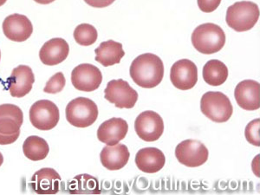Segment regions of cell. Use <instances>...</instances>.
Segmentation results:
<instances>
[{
    "label": "cell",
    "mask_w": 260,
    "mask_h": 195,
    "mask_svg": "<svg viewBox=\"0 0 260 195\" xmlns=\"http://www.w3.org/2000/svg\"><path fill=\"white\" fill-rule=\"evenodd\" d=\"M137 136L145 142H155L164 132V121L161 116L154 111L141 113L135 121Z\"/></svg>",
    "instance_id": "cell-9"
},
{
    "label": "cell",
    "mask_w": 260,
    "mask_h": 195,
    "mask_svg": "<svg viewBox=\"0 0 260 195\" xmlns=\"http://www.w3.org/2000/svg\"><path fill=\"white\" fill-rule=\"evenodd\" d=\"M195 50L205 55L217 53L225 44V34L222 28L213 23L201 24L192 34Z\"/></svg>",
    "instance_id": "cell-2"
},
{
    "label": "cell",
    "mask_w": 260,
    "mask_h": 195,
    "mask_svg": "<svg viewBox=\"0 0 260 195\" xmlns=\"http://www.w3.org/2000/svg\"><path fill=\"white\" fill-rule=\"evenodd\" d=\"M35 83L32 70L27 65H19L7 78V87L13 98H24L30 93Z\"/></svg>",
    "instance_id": "cell-12"
},
{
    "label": "cell",
    "mask_w": 260,
    "mask_h": 195,
    "mask_svg": "<svg viewBox=\"0 0 260 195\" xmlns=\"http://www.w3.org/2000/svg\"><path fill=\"white\" fill-rule=\"evenodd\" d=\"M197 3L202 12L210 13L219 7L221 0H197Z\"/></svg>",
    "instance_id": "cell-28"
},
{
    "label": "cell",
    "mask_w": 260,
    "mask_h": 195,
    "mask_svg": "<svg viewBox=\"0 0 260 195\" xmlns=\"http://www.w3.org/2000/svg\"><path fill=\"white\" fill-rule=\"evenodd\" d=\"M260 119H255L251 122H249L245 130V136L246 141L253 146L259 147Z\"/></svg>",
    "instance_id": "cell-26"
},
{
    "label": "cell",
    "mask_w": 260,
    "mask_h": 195,
    "mask_svg": "<svg viewBox=\"0 0 260 195\" xmlns=\"http://www.w3.org/2000/svg\"><path fill=\"white\" fill-rule=\"evenodd\" d=\"M228 77V66L219 60H210L203 67V79L209 85H222Z\"/></svg>",
    "instance_id": "cell-22"
},
{
    "label": "cell",
    "mask_w": 260,
    "mask_h": 195,
    "mask_svg": "<svg viewBox=\"0 0 260 195\" xmlns=\"http://www.w3.org/2000/svg\"><path fill=\"white\" fill-rule=\"evenodd\" d=\"M104 98L119 109H132L138 100V93L123 80H111L104 90Z\"/></svg>",
    "instance_id": "cell-8"
},
{
    "label": "cell",
    "mask_w": 260,
    "mask_h": 195,
    "mask_svg": "<svg viewBox=\"0 0 260 195\" xmlns=\"http://www.w3.org/2000/svg\"><path fill=\"white\" fill-rule=\"evenodd\" d=\"M170 79L175 88L188 90L198 82V69L191 60L181 59L172 66Z\"/></svg>",
    "instance_id": "cell-11"
},
{
    "label": "cell",
    "mask_w": 260,
    "mask_h": 195,
    "mask_svg": "<svg viewBox=\"0 0 260 195\" xmlns=\"http://www.w3.org/2000/svg\"><path fill=\"white\" fill-rule=\"evenodd\" d=\"M209 152L207 147L197 140H186L175 148V157L179 162L188 168H197L207 162Z\"/></svg>",
    "instance_id": "cell-7"
},
{
    "label": "cell",
    "mask_w": 260,
    "mask_h": 195,
    "mask_svg": "<svg viewBox=\"0 0 260 195\" xmlns=\"http://www.w3.org/2000/svg\"><path fill=\"white\" fill-rule=\"evenodd\" d=\"M127 131V121L124 119L114 117L100 125L98 130V138L107 145H116L121 140L124 139Z\"/></svg>",
    "instance_id": "cell-16"
},
{
    "label": "cell",
    "mask_w": 260,
    "mask_h": 195,
    "mask_svg": "<svg viewBox=\"0 0 260 195\" xmlns=\"http://www.w3.org/2000/svg\"><path fill=\"white\" fill-rule=\"evenodd\" d=\"M7 0H0V6H4L6 3Z\"/></svg>",
    "instance_id": "cell-33"
},
{
    "label": "cell",
    "mask_w": 260,
    "mask_h": 195,
    "mask_svg": "<svg viewBox=\"0 0 260 195\" xmlns=\"http://www.w3.org/2000/svg\"><path fill=\"white\" fill-rule=\"evenodd\" d=\"M115 0H84L86 4H88L91 7L95 8H104L112 5Z\"/></svg>",
    "instance_id": "cell-30"
},
{
    "label": "cell",
    "mask_w": 260,
    "mask_h": 195,
    "mask_svg": "<svg viewBox=\"0 0 260 195\" xmlns=\"http://www.w3.org/2000/svg\"><path fill=\"white\" fill-rule=\"evenodd\" d=\"M20 136V131L12 135H3L0 134V145H9L12 144L18 139Z\"/></svg>",
    "instance_id": "cell-29"
},
{
    "label": "cell",
    "mask_w": 260,
    "mask_h": 195,
    "mask_svg": "<svg viewBox=\"0 0 260 195\" xmlns=\"http://www.w3.org/2000/svg\"><path fill=\"white\" fill-rule=\"evenodd\" d=\"M69 191L71 193H95L100 192L98 189V180L88 175H78L69 184Z\"/></svg>",
    "instance_id": "cell-24"
},
{
    "label": "cell",
    "mask_w": 260,
    "mask_h": 195,
    "mask_svg": "<svg viewBox=\"0 0 260 195\" xmlns=\"http://www.w3.org/2000/svg\"><path fill=\"white\" fill-rule=\"evenodd\" d=\"M0 60H1V51H0Z\"/></svg>",
    "instance_id": "cell-34"
},
{
    "label": "cell",
    "mask_w": 260,
    "mask_h": 195,
    "mask_svg": "<svg viewBox=\"0 0 260 195\" xmlns=\"http://www.w3.org/2000/svg\"><path fill=\"white\" fill-rule=\"evenodd\" d=\"M258 18L259 8L257 4L251 1H241L228 7L225 21L233 30L243 32L252 29Z\"/></svg>",
    "instance_id": "cell-3"
},
{
    "label": "cell",
    "mask_w": 260,
    "mask_h": 195,
    "mask_svg": "<svg viewBox=\"0 0 260 195\" xmlns=\"http://www.w3.org/2000/svg\"><path fill=\"white\" fill-rule=\"evenodd\" d=\"M24 122V113L15 104L0 105V134L12 135L20 131Z\"/></svg>",
    "instance_id": "cell-19"
},
{
    "label": "cell",
    "mask_w": 260,
    "mask_h": 195,
    "mask_svg": "<svg viewBox=\"0 0 260 195\" xmlns=\"http://www.w3.org/2000/svg\"><path fill=\"white\" fill-rule=\"evenodd\" d=\"M3 32L11 41H26L33 32V25L26 16L12 14L5 18L3 22Z\"/></svg>",
    "instance_id": "cell-14"
},
{
    "label": "cell",
    "mask_w": 260,
    "mask_h": 195,
    "mask_svg": "<svg viewBox=\"0 0 260 195\" xmlns=\"http://www.w3.org/2000/svg\"><path fill=\"white\" fill-rule=\"evenodd\" d=\"M201 110L207 118L218 123L228 121L234 113L230 99L219 91L205 93L201 98Z\"/></svg>",
    "instance_id": "cell-4"
},
{
    "label": "cell",
    "mask_w": 260,
    "mask_h": 195,
    "mask_svg": "<svg viewBox=\"0 0 260 195\" xmlns=\"http://www.w3.org/2000/svg\"><path fill=\"white\" fill-rule=\"evenodd\" d=\"M98 108L89 98H77L66 106L65 115L70 124L77 127L91 126L98 117Z\"/></svg>",
    "instance_id": "cell-5"
},
{
    "label": "cell",
    "mask_w": 260,
    "mask_h": 195,
    "mask_svg": "<svg viewBox=\"0 0 260 195\" xmlns=\"http://www.w3.org/2000/svg\"><path fill=\"white\" fill-rule=\"evenodd\" d=\"M129 72L136 84L144 89H153L162 81L164 64L154 54H142L132 62Z\"/></svg>",
    "instance_id": "cell-1"
},
{
    "label": "cell",
    "mask_w": 260,
    "mask_h": 195,
    "mask_svg": "<svg viewBox=\"0 0 260 195\" xmlns=\"http://www.w3.org/2000/svg\"><path fill=\"white\" fill-rule=\"evenodd\" d=\"M3 162H4L3 154H1V153H0V167H1V166H2V164H3Z\"/></svg>",
    "instance_id": "cell-32"
},
{
    "label": "cell",
    "mask_w": 260,
    "mask_h": 195,
    "mask_svg": "<svg viewBox=\"0 0 260 195\" xmlns=\"http://www.w3.org/2000/svg\"><path fill=\"white\" fill-rule=\"evenodd\" d=\"M137 168L146 174H155L165 166L166 157L159 148H145L138 151L136 159Z\"/></svg>",
    "instance_id": "cell-18"
},
{
    "label": "cell",
    "mask_w": 260,
    "mask_h": 195,
    "mask_svg": "<svg viewBox=\"0 0 260 195\" xmlns=\"http://www.w3.org/2000/svg\"><path fill=\"white\" fill-rule=\"evenodd\" d=\"M103 74L95 65L82 63L71 72V83L77 90L91 92L100 87Z\"/></svg>",
    "instance_id": "cell-10"
},
{
    "label": "cell",
    "mask_w": 260,
    "mask_h": 195,
    "mask_svg": "<svg viewBox=\"0 0 260 195\" xmlns=\"http://www.w3.org/2000/svg\"><path fill=\"white\" fill-rule=\"evenodd\" d=\"M129 156V151L127 146L121 143L114 146H106L100 153L101 162L105 169L111 171L123 169L127 165Z\"/></svg>",
    "instance_id": "cell-20"
},
{
    "label": "cell",
    "mask_w": 260,
    "mask_h": 195,
    "mask_svg": "<svg viewBox=\"0 0 260 195\" xmlns=\"http://www.w3.org/2000/svg\"><path fill=\"white\" fill-rule=\"evenodd\" d=\"M238 105L243 110L252 111L260 108L259 83L254 80H244L238 83L234 90Z\"/></svg>",
    "instance_id": "cell-15"
},
{
    "label": "cell",
    "mask_w": 260,
    "mask_h": 195,
    "mask_svg": "<svg viewBox=\"0 0 260 195\" xmlns=\"http://www.w3.org/2000/svg\"><path fill=\"white\" fill-rule=\"evenodd\" d=\"M23 152L26 158L32 161L45 160L50 152L47 142L42 137L30 136L24 141Z\"/></svg>",
    "instance_id": "cell-23"
},
{
    "label": "cell",
    "mask_w": 260,
    "mask_h": 195,
    "mask_svg": "<svg viewBox=\"0 0 260 195\" xmlns=\"http://www.w3.org/2000/svg\"><path fill=\"white\" fill-rule=\"evenodd\" d=\"M75 40L82 46L94 45L98 40V33L95 27L89 24H81L74 30Z\"/></svg>",
    "instance_id": "cell-25"
},
{
    "label": "cell",
    "mask_w": 260,
    "mask_h": 195,
    "mask_svg": "<svg viewBox=\"0 0 260 195\" xmlns=\"http://www.w3.org/2000/svg\"><path fill=\"white\" fill-rule=\"evenodd\" d=\"M60 119L58 107L50 100H39L30 109L31 124L39 130L48 131L56 127Z\"/></svg>",
    "instance_id": "cell-6"
},
{
    "label": "cell",
    "mask_w": 260,
    "mask_h": 195,
    "mask_svg": "<svg viewBox=\"0 0 260 195\" xmlns=\"http://www.w3.org/2000/svg\"><path fill=\"white\" fill-rule=\"evenodd\" d=\"M61 181L62 178L55 169L45 168L36 172L29 186L38 194H56L59 192Z\"/></svg>",
    "instance_id": "cell-13"
},
{
    "label": "cell",
    "mask_w": 260,
    "mask_h": 195,
    "mask_svg": "<svg viewBox=\"0 0 260 195\" xmlns=\"http://www.w3.org/2000/svg\"><path fill=\"white\" fill-rule=\"evenodd\" d=\"M95 61L100 62L104 67L117 64L125 56L122 45L118 42L109 40L103 42L98 49H95Z\"/></svg>",
    "instance_id": "cell-21"
},
{
    "label": "cell",
    "mask_w": 260,
    "mask_h": 195,
    "mask_svg": "<svg viewBox=\"0 0 260 195\" xmlns=\"http://www.w3.org/2000/svg\"><path fill=\"white\" fill-rule=\"evenodd\" d=\"M65 83H66V80L62 72H57L54 75L53 77H50V80L46 83L44 92L48 94L59 93L64 88Z\"/></svg>",
    "instance_id": "cell-27"
},
{
    "label": "cell",
    "mask_w": 260,
    "mask_h": 195,
    "mask_svg": "<svg viewBox=\"0 0 260 195\" xmlns=\"http://www.w3.org/2000/svg\"><path fill=\"white\" fill-rule=\"evenodd\" d=\"M70 53V46L64 39L56 38L46 42L39 51L41 62L45 65L54 66L63 62Z\"/></svg>",
    "instance_id": "cell-17"
},
{
    "label": "cell",
    "mask_w": 260,
    "mask_h": 195,
    "mask_svg": "<svg viewBox=\"0 0 260 195\" xmlns=\"http://www.w3.org/2000/svg\"><path fill=\"white\" fill-rule=\"evenodd\" d=\"M34 1L41 5H49V4L53 3L55 0H34Z\"/></svg>",
    "instance_id": "cell-31"
}]
</instances>
